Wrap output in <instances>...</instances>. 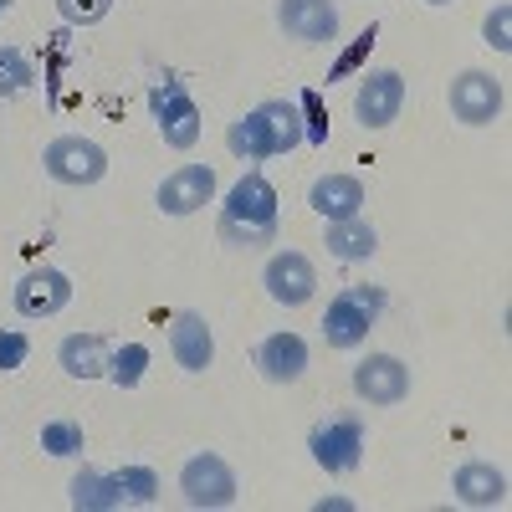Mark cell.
Masks as SVG:
<instances>
[{"label": "cell", "instance_id": "obj_10", "mask_svg": "<svg viewBox=\"0 0 512 512\" xmlns=\"http://www.w3.org/2000/svg\"><path fill=\"white\" fill-rule=\"evenodd\" d=\"M210 200H216V169L210 164H180L175 175H164V185L154 195V205L164 216H195Z\"/></svg>", "mask_w": 512, "mask_h": 512}, {"label": "cell", "instance_id": "obj_19", "mask_svg": "<svg viewBox=\"0 0 512 512\" xmlns=\"http://www.w3.org/2000/svg\"><path fill=\"white\" fill-rule=\"evenodd\" d=\"M328 256H338V262H369V256L379 251V231L364 221V216H349V221H328V236H323Z\"/></svg>", "mask_w": 512, "mask_h": 512}, {"label": "cell", "instance_id": "obj_9", "mask_svg": "<svg viewBox=\"0 0 512 512\" xmlns=\"http://www.w3.org/2000/svg\"><path fill=\"white\" fill-rule=\"evenodd\" d=\"M354 395L364 405H400L410 395V369L395 359V354H369L354 364Z\"/></svg>", "mask_w": 512, "mask_h": 512}, {"label": "cell", "instance_id": "obj_29", "mask_svg": "<svg viewBox=\"0 0 512 512\" xmlns=\"http://www.w3.org/2000/svg\"><path fill=\"white\" fill-rule=\"evenodd\" d=\"M26 354H31L26 333H16V328H0V374H16V369L26 364Z\"/></svg>", "mask_w": 512, "mask_h": 512}, {"label": "cell", "instance_id": "obj_22", "mask_svg": "<svg viewBox=\"0 0 512 512\" xmlns=\"http://www.w3.org/2000/svg\"><path fill=\"white\" fill-rule=\"evenodd\" d=\"M149 369V344H123L108 354V379L118 384V390H134V384L144 379Z\"/></svg>", "mask_w": 512, "mask_h": 512}, {"label": "cell", "instance_id": "obj_21", "mask_svg": "<svg viewBox=\"0 0 512 512\" xmlns=\"http://www.w3.org/2000/svg\"><path fill=\"white\" fill-rule=\"evenodd\" d=\"M67 502H72L77 512H113V507H123L128 497H123L118 477H103V472H93V466H82V472L72 477V487H67Z\"/></svg>", "mask_w": 512, "mask_h": 512}, {"label": "cell", "instance_id": "obj_28", "mask_svg": "<svg viewBox=\"0 0 512 512\" xmlns=\"http://www.w3.org/2000/svg\"><path fill=\"white\" fill-rule=\"evenodd\" d=\"M482 36H487V47H492V52H512V6H507V0L487 11Z\"/></svg>", "mask_w": 512, "mask_h": 512}, {"label": "cell", "instance_id": "obj_2", "mask_svg": "<svg viewBox=\"0 0 512 512\" xmlns=\"http://www.w3.org/2000/svg\"><path fill=\"white\" fill-rule=\"evenodd\" d=\"M226 144L246 164H267L277 154H292L303 144V108H297V98H267L262 108L241 113L226 128Z\"/></svg>", "mask_w": 512, "mask_h": 512}, {"label": "cell", "instance_id": "obj_32", "mask_svg": "<svg viewBox=\"0 0 512 512\" xmlns=\"http://www.w3.org/2000/svg\"><path fill=\"white\" fill-rule=\"evenodd\" d=\"M6 11H11V0H0V16H6Z\"/></svg>", "mask_w": 512, "mask_h": 512}, {"label": "cell", "instance_id": "obj_13", "mask_svg": "<svg viewBox=\"0 0 512 512\" xmlns=\"http://www.w3.org/2000/svg\"><path fill=\"white\" fill-rule=\"evenodd\" d=\"M277 26L303 47H323L338 36V6L333 0H277Z\"/></svg>", "mask_w": 512, "mask_h": 512}, {"label": "cell", "instance_id": "obj_27", "mask_svg": "<svg viewBox=\"0 0 512 512\" xmlns=\"http://www.w3.org/2000/svg\"><path fill=\"white\" fill-rule=\"evenodd\" d=\"M57 11L67 26H98L113 11V0H57Z\"/></svg>", "mask_w": 512, "mask_h": 512}, {"label": "cell", "instance_id": "obj_15", "mask_svg": "<svg viewBox=\"0 0 512 512\" xmlns=\"http://www.w3.org/2000/svg\"><path fill=\"white\" fill-rule=\"evenodd\" d=\"M169 354H175L185 374H205L210 359H216V333H210L200 313H175L169 318Z\"/></svg>", "mask_w": 512, "mask_h": 512}, {"label": "cell", "instance_id": "obj_16", "mask_svg": "<svg viewBox=\"0 0 512 512\" xmlns=\"http://www.w3.org/2000/svg\"><path fill=\"white\" fill-rule=\"evenodd\" d=\"M256 369L267 384H297L308 374V344L297 333H272L256 344Z\"/></svg>", "mask_w": 512, "mask_h": 512}, {"label": "cell", "instance_id": "obj_11", "mask_svg": "<svg viewBox=\"0 0 512 512\" xmlns=\"http://www.w3.org/2000/svg\"><path fill=\"white\" fill-rule=\"evenodd\" d=\"M405 108V77L400 72H364L354 93V118L364 128H390Z\"/></svg>", "mask_w": 512, "mask_h": 512}, {"label": "cell", "instance_id": "obj_26", "mask_svg": "<svg viewBox=\"0 0 512 512\" xmlns=\"http://www.w3.org/2000/svg\"><path fill=\"white\" fill-rule=\"evenodd\" d=\"M297 108H303V144H328V113H323V98L308 88V93H297Z\"/></svg>", "mask_w": 512, "mask_h": 512}, {"label": "cell", "instance_id": "obj_24", "mask_svg": "<svg viewBox=\"0 0 512 512\" xmlns=\"http://www.w3.org/2000/svg\"><path fill=\"white\" fill-rule=\"evenodd\" d=\"M113 477H118L123 497H128V502H139V507H149V502L159 497V477H154V466H123V472H113Z\"/></svg>", "mask_w": 512, "mask_h": 512}, {"label": "cell", "instance_id": "obj_4", "mask_svg": "<svg viewBox=\"0 0 512 512\" xmlns=\"http://www.w3.org/2000/svg\"><path fill=\"white\" fill-rule=\"evenodd\" d=\"M308 451H313V461L323 466L328 477H349L354 466H359V456H364V420L354 410L323 415L313 431H308Z\"/></svg>", "mask_w": 512, "mask_h": 512}, {"label": "cell", "instance_id": "obj_6", "mask_svg": "<svg viewBox=\"0 0 512 512\" xmlns=\"http://www.w3.org/2000/svg\"><path fill=\"white\" fill-rule=\"evenodd\" d=\"M180 492L195 512H216V507H231L236 502V472L226 466V456L216 451H195L185 466H180Z\"/></svg>", "mask_w": 512, "mask_h": 512}, {"label": "cell", "instance_id": "obj_7", "mask_svg": "<svg viewBox=\"0 0 512 512\" xmlns=\"http://www.w3.org/2000/svg\"><path fill=\"white\" fill-rule=\"evenodd\" d=\"M446 103H451V118H456V123H466V128H487V123H497V118H502L507 93H502V77L466 67L461 77H451Z\"/></svg>", "mask_w": 512, "mask_h": 512}, {"label": "cell", "instance_id": "obj_25", "mask_svg": "<svg viewBox=\"0 0 512 512\" xmlns=\"http://www.w3.org/2000/svg\"><path fill=\"white\" fill-rule=\"evenodd\" d=\"M31 82H36L31 62H26L16 47H0V98H11V93L31 88Z\"/></svg>", "mask_w": 512, "mask_h": 512}, {"label": "cell", "instance_id": "obj_3", "mask_svg": "<svg viewBox=\"0 0 512 512\" xmlns=\"http://www.w3.org/2000/svg\"><path fill=\"white\" fill-rule=\"evenodd\" d=\"M379 313H384V287H369V282L344 287L328 303V313H323L328 349H359L364 338H369V328L379 323Z\"/></svg>", "mask_w": 512, "mask_h": 512}, {"label": "cell", "instance_id": "obj_14", "mask_svg": "<svg viewBox=\"0 0 512 512\" xmlns=\"http://www.w3.org/2000/svg\"><path fill=\"white\" fill-rule=\"evenodd\" d=\"M262 287L272 292V303L303 308L308 297H313V287H318V272H313V262H308L303 251H277L272 262H267V272H262Z\"/></svg>", "mask_w": 512, "mask_h": 512}, {"label": "cell", "instance_id": "obj_30", "mask_svg": "<svg viewBox=\"0 0 512 512\" xmlns=\"http://www.w3.org/2000/svg\"><path fill=\"white\" fill-rule=\"evenodd\" d=\"M369 47H374V26H369V31H364V36H359V47H354V52H349V57H344V62H338V72H354V67H359V57H364V52H369Z\"/></svg>", "mask_w": 512, "mask_h": 512}, {"label": "cell", "instance_id": "obj_20", "mask_svg": "<svg viewBox=\"0 0 512 512\" xmlns=\"http://www.w3.org/2000/svg\"><path fill=\"white\" fill-rule=\"evenodd\" d=\"M57 364L72 379H108V344L98 333H72V338H62Z\"/></svg>", "mask_w": 512, "mask_h": 512}, {"label": "cell", "instance_id": "obj_17", "mask_svg": "<svg viewBox=\"0 0 512 512\" xmlns=\"http://www.w3.org/2000/svg\"><path fill=\"white\" fill-rule=\"evenodd\" d=\"M451 497L461 507H502L507 502V477L492 461H461L451 477Z\"/></svg>", "mask_w": 512, "mask_h": 512}, {"label": "cell", "instance_id": "obj_12", "mask_svg": "<svg viewBox=\"0 0 512 512\" xmlns=\"http://www.w3.org/2000/svg\"><path fill=\"white\" fill-rule=\"evenodd\" d=\"M72 303V277L57 267H31L16 282V313L21 318H57Z\"/></svg>", "mask_w": 512, "mask_h": 512}, {"label": "cell", "instance_id": "obj_5", "mask_svg": "<svg viewBox=\"0 0 512 512\" xmlns=\"http://www.w3.org/2000/svg\"><path fill=\"white\" fill-rule=\"evenodd\" d=\"M149 108H154V123H159V139L169 149H195L200 144V108H195L185 82L159 77L149 88Z\"/></svg>", "mask_w": 512, "mask_h": 512}, {"label": "cell", "instance_id": "obj_18", "mask_svg": "<svg viewBox=\"0 0 512 512\" xmlns=\"http://www.w3.org/2000/svg\"><path fill=\"white\" fill-rule=\"evenodd\" d=\"M308 205L318 210L323 221H349V216H364V180H359V175H323V180H313Z\"/></svg>", "mask_w": 512, "mask_h": 512}, {"label": "cell", "instance_id": "obj_31", "mask_svg": "<svg viewBox=\"0 0 512 512\" xmlns=\"http://www.w3.org/2000/svg\"><path fill=\"white\" fill-rule=\"evenodd\" d=\"M425 6H451V0H425Z\"/></svg>", "mask_w": 512, "mask_h": 512}, {"label": "cell", "instance_id": "obj_1", "mask_svg": "<svg viewBox=\"0 0 512 512\" xmlns=\"http://www.w3.org/2000/svg\"><path fill=\"white\" fill-rule=\"evenodd\" d=\"M221 241L226 246H241V251H256V246H272L277 231H282V205H277V190L262 169L241 175L221 205V221H216Z\"/></svg>", "mask_w": 512, "mask_h": 512}, {"label": "cell", "instance_id": "obj_8", "mask_svg": "<svg viewBox=\"0 0 512 512\" xmlns=\"http://www.w3.org/2000/svg\"><path fill=\"white\" fill-rule=\"evenodd\" d=\"M47 175L57 185H98L108 175V149L93 144V139H82V134H62L47 144Z\"/></svg>", "mask_w": 512, "mask_h": 512}, {"label": "cell", "instance_id": "obj_23", "mask_svg": "<svg viewBox=\"0 0 512 512\" xmlns=\"http://www.w3.org/2000/svg\"><path fill=\"white\" fill-rule=\"evenodd\" d=\"M41 451L47 456H77L82 451V425L77 420H47L41 425Z\"/></svg>", "mask_w": 512, "mask_h": 512}]
</instances>
